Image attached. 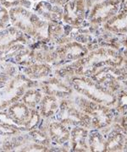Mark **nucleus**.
I'll return each mask as SVG.
<instances>
[{"instance_id":"1","label":"nucleus","mask_w":127,"mask_h":152,"mask_svg":"<svg viewBox=\"0 0 127 152\" xmlns=\"http://www.w3.org/2000/svg\"><path fill=\"white\" fill-rule=\"evenodd\" d=\"M120 0H106L96 4L90 14V20L94 23L107 21L118 11Z\"/></svg>"},{"instance_id":"2","label":"nucleus","mask_w":127,"mask_h":152,"mask_svg":"<svg viewBox=\"0 0 127 152\" xmlns=\"http://www.w3.org/2000/svg\"><path fill=\"white\" fill-rule=\"evenodd\" d=\"M85 5L83 0H74L65 6V20L72 25H79L84 19Z\"/></svg>"},{"instance_id":"3","label":"nucleus","mask_w":127,"mask_h":152,"mask_svg":"<svg viewBox=\"0 0 127 152\" xmlns=\"http://www.w3.org/2000/svg\"><path fill=\"white\" fill-rule=\"evenodd\" d=\"M104 27L115 32L127 31V12H122L119 15L110 18L105 23Z\"/></svg>"}]
</instances>
